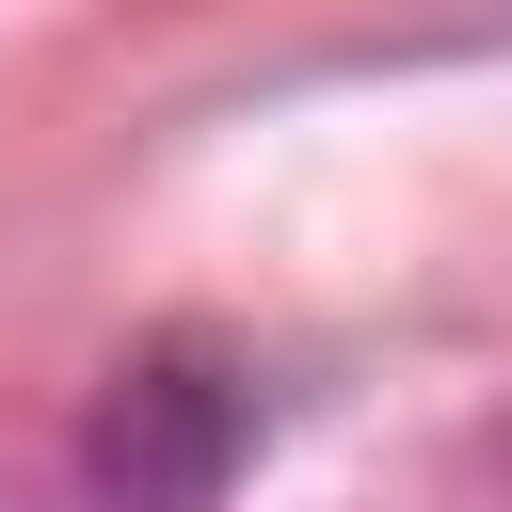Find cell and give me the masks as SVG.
<instances>
[{"label": "cell", "instance_id": "1", "mask_svg": "<svg viewBox=\"0 0 512 512\" xmlns=\"http://www.w3.org/2000/svg\"><path fill=\"white\" fill-rule=\"evenodd\" d=\"M224 448H240V400H224L208 368H144V384L96 416V496H112V512H208Z\"/></svg>", "mask_w": 512, "mask_h": 512}]
</instances>
